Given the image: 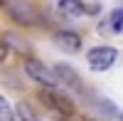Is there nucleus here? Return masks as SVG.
I'll return each mask as SVG.
<instances>
[{
	"instance_id": "obj_6",
	"label": "nucleus",
	"mask_w": 123,
	"mask_h": 121,
	"mask_svg": "<svg viewBox=\"0 0 123 121\" xmlns=\"http://www.w3.org/2000/svg\"><path fill=\"white\" fill-rule=\"evenodd\" d=\"M59 10L69 17H79L84 13V0H59Z\"/></svg>"
},
{
	"instance_id": "obj_1",
	"label": "nucleus",
	"mask_w": 123,
	"mask_h": 121,
	"mask_svg": "<svg viewBox=\"0 0 123 121\" xmlns=\"http://www.w3.org/2000/svg\"><path fill=\"white\" fill-rule=\"evenodd\" d=\"M10 20H15L17 25H25V27H32V25H39L42 22V13L35 3L30 0H5V5Z\"/></svg>"
},
{
	"instance_id": "obj_8",
	"label": "nucleus",
	"mask_w": 123,
	"mask_h": 121,
	"mask_svg": "<svg viewBox=\"0 0 123 121\" xmlns=\"http://www.w3.org/2000/svg\"><path fill=\"white\" fill-rule=\"evenodd\" d=\"M17 116H15V109L10 106V101L0 94V121H15Z\"/></svg>"
},
{
	"instance_id": "obj_11",
	"label": "nucleus",
	"mask_w": 123,
	"mask_h": 121,
	"mask_svg": "<svg viewBox=\"0 0 123 121\" xmlns=\"http://www.w3.org/2000/svg\"><path fill=\"white\" fill-rule=\"evenodd\" d=\"M5 59H7V45L0 40V62H5Z\"/></svg>"
},
{
	"instance_id": "obj_3",
	"label": "nucleus",
	"mask_w": 123,
	"mask_h": 121,
	"mask_svg": "<svg viewBox=\"0 0 123 121\" xmlns=\"http://www.w3.org/2000/svg\"><path fill=\"white\" fill-rule=\"evenodd\" d=\"M116 59H118V52L113 47H108V45L91 47L86 52V64H89V69H94V72H106V69H111Z\"/></svg>"
},
{
	"instance_id": "obj_13",
	"label": "nucleus",
	"mask_w": 123,
	"mask_h": 121,
	"mask_svg": "<svg viewBox=\"0 0 123 121\" xmlns=\"http://www.w3.org/2000/svg\"><path fill=\"white\" fill-rule=\"evenodd\" d=\"M121 119H123V116H121Z\"/></svg>"
},
{
	"instance_id": "obj_9",
	"label": "nucleus",
	"mask_w": 123,
	"mask_h": 121,
	"mask_svg": "<svg viewBox=\"0 0 123 121\" xmlns=\"http://www.w3.org/2000/svg\"><path fill=\"white\" fill-rule=\"evenodd\" d=\"M54 77H59V79H64L67 84H71V87H76V89H79V82H76V74L71 72L69 67H57V69H54Z\"/></svg>"
},
{
	"instance_id": "obj_10",
	"label": "nucleus",
	"mask_w": 123,
	"mask_h": 121,
	"mask_svg": "<svg viewBox=\"0 0 123 121\" xmlns=\"http://www.w3.org/2000/svg\"><path fill=\"white\" fill-rule=\"evenodd\" d=\"M108 27L113 30V32H121L123 30V7H116L113 13L108 15Z\"/></svg>"
},
{
	"instance_id": "obj_7",
	"label": "nucleus",
	"mask_w": 123,
	"mask_h": 121,
	"mask_svg": "<svg viewBox=\"0 0 123 121\" xmlns=\"http://www.w3.org/2000/svg\"><path fill=\"white\" fill-rule=\"evenodd\" d=\"M15 116H20V121H39V119H37V114L30 109V104H27V101H20V104L15 106Z\"/></svg>"
},
{
	"instance_id": "obj_5",
	"label": "nucleus",
	"mask_w": 123,
	"mask_h": 121,
	"mask_svg": "<svg viewBox=\"0 0 123 121\" xmlns=\"http://www.w3.org/2000/svg\"><path fill=\"white\" fill-rule=\"evenodd\" d=\"M54 42L64 49V52H79V49H81V37H79L76 32H69V30L57 32V35H54Z\"/></svg>"
},
{
	"instance_id": "obj_4",
	"label": "nucleus",
	"mask_w": 123,
	"mask_h": 121,
	"mask_svg": "<svg viewBox=\"0 0 123 121\" xmlns=\"http://www.w3.org/2000/svg\"><path fill=\"white\" fill-rule=\"evenodd\" d=\"M25 72H27L30 79H35V82L44 84V87H57V82H59L52 69L44 67V64L39 62V59H35V57H27V59H25Z\"/></svg>"
},
{
	"instance_id": "obj_2",
	"label": "nucleus",
	"mask_w": 123,
	"mask_h": 121,
	"mask_svg": "<svg viewBox=\"0 0 123 121\" xmlns=\"http://www.w3.org/2000/svg\"><path fill=\"white\" fill-rule=\"evenodd\" d=\"M37 99H39V101H42L47 109H52L54 114H59V116H74V114H76V109H74V104H71V99H67L64 94L54 92V87L39 89V92H37Z\"/></svg>"
},
{
	"instance_id": "obj_12",
	"label": "nucleus",
	"mask_w": 123,
	"mask_h": 121,
	"mask_svg": "<svg viewBox=\"0 0 123 121\" xmlns=\"http://www.w3.org/2000/svg\"><path fill=\"white\" fill-rule=\"evenodd\" d=\"M3 5H5V0H0V7H3Z\"/></svg>"
}]
</instances>
